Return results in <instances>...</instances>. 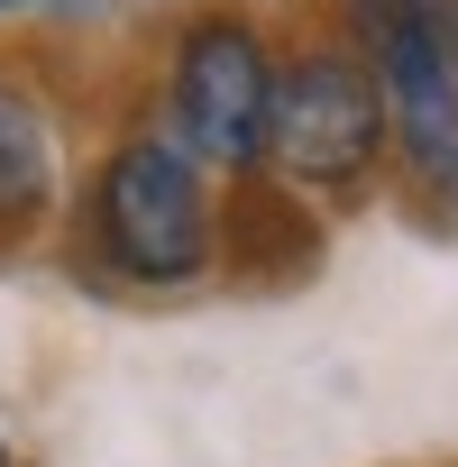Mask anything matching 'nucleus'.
Listing matches in <instances>:
<instances>
[{
  "label": "nucleus",
  "instance_id": "1",
  "mask_svg": "<svg viewBox=\"0 0 458 467\" xmlns=\"http://www.w3.org/2000/svg\"><path fill=\"white\" fill-rule=\"evenodd\" d=\"M92 229H101V257L138 285H183L211 257V192L193 174V156L174 138H129L101 165L92 192Z\"/></svg>",
  "mask_w": 458,
  "mask_h": 467
},
{
  "label": "nucleus",
  "instance_id": "2",
  "mask_svg": "<svg viewBox=\"0 0 458 467\" xmlns=\"http://www.w3.org/2000/svg\"><path fill=\"white\" fill-rule=\"evenodd\" d=\"M266 156L294 174V183H358L376 156H385V92H376V65L367 56H303L294 74H276V101H266Z\"/></svg>",
  "mask_w": 458,
  "mask_h": 467
},
{
  "label": "nucleus",
  "instance_id": "3",
  "mask_svg": "<svg viewBox=\"0 0 458 467\" xmlns=\"http://www.w3.org/2000/svg\"><path fill=\"white\" fill-rule=\"evenodd\" d=\"M367 56H376V92H385V138H403L412 174L431 192L458 183V65L440 47V0H349Z\"/></svg>",
  "mask_w": 458,
  "mask_h": 467
},
{
  "label": "nucleus",
  "instance_id": "4",
  "mask_svg": "<svg viewBox=\"0 0 458 467\" xmlns=\"http://www.w3.org/2000/svg\"><path fill=\"white\" fill-rule=\"evenodd\" d=\"M266 101H276V65L257 47V28L239 19H202L174 56V147L211 156V165H257L266 156Z\"/></svg>",
  "mask_w": 458,
  "mask_h": 467
},
{
  "label": "nucleus",
  "instance_id": "5",
  "mask_svg": "<svg viewBox=\"0 0 458 467\" xmlns=\"http://www.w3.org/2000/svg\"><path fill=\"white\" fill-rule=\"evenodd\" d=\"M56 192V138L19 83H0V229H28Z\"/></svg>",
  "mask_w": 458,
  "mask_h": 467
},
{
  "label": "nucleus",
  "instance_id": "6",
  "mask_svg": "<svg viewBox=\"0 0 458 467\" xmlns=\"http://www.w3.org/2000/svg\"><path fill=\"white\" fill-rule=\"evenodd\" d=\"M440 47H449V65H458V0H440Z\"/></svg>",
  "mask_w": 458,
  "mask_h": 467
},
{
  "label": "nucleus",
  "instance_id": "7",
  "mask_svg": "<svg viewBox=\"0 0 458 467\" xmlns=\"http://www.w3.org/2000/svg\"><path fill=\"white\" fill-rule=\"evenodd\" d=\"M0 10H28V0H0Z\"/></svg>",
  "mask_w": 458,
  "mask_h": 467
},
{
  "label": "nucleus",
  "instance_id": "8",
  "mask_svg": "<svg viewBox=\"0 0 458 467\" xmlns=\"http://www.w3.org/2000/svg\"><path fill=\"white\" fill-rule=\"evenodd\" d=\"M0 467H10V449H0Z\"/></svg>",
  "mask_w": 458,
  "mask_h": 467
}]
</instances>
